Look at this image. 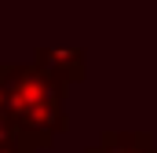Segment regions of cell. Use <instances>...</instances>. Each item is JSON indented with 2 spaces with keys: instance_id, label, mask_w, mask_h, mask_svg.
Instances as JSON below:
<instances>
[{
  "instance_id": "3",
  "label": "cell",
  "mask_w": 157,
  "mask_h": 153,
  "mask_svg": "<svg viewBox=\"0 0 157 153\" xmlns=\"http://www.w3.org/2000/svg\"><path fill=\"white\" fill-rule=\"evenodd\" d=\"M88 153H157V146L143 131H106L102 142Z\"/></svg>"
},
{
  "instance_id": "4",
  "label": "cell",
  "mask_w": 157,
  "mask_h": 153,
  "mask_svg": "<svg viewBox=\"0 0 157 153\" xmlns=\"http://www.w3.org/2000/svg\"><path fill=\"white\" fill-rule=\"evenodd\" d=\"M0 153H37V142L22 135L4 110H0Z\"/></svg>"
},
{
  "instance_id": "1",
  "label": "cell",
  "mask_w": 157,
  "mask_h": 153,
  "mask_svg": "<svg viewBox=\"0 0 157 153\" xmlns=\"http://www.w3.org/2000/svg\"><path fill=\"white\" fill-rule=\"evenodd\" d=\"M0 110L11 124L44 150L66 131V84L33 66H0Z\"/></svg>"
},
{
  "instance_id": "2",
  "label": "cell",
  "mask_w": 157,
  "mask_h": 153,
  "mask_svg": "<svg viewBox=\"0 0 157 153\" xmlns=\"http://www.w3.org/2000/svg\"><path fill=\"white\" fill-rule=\"evenodd\" d=\"M37 66L62 84H80L84 73H88V55L77 51V47H40Z\"/></svg>"
}]
</instances>
